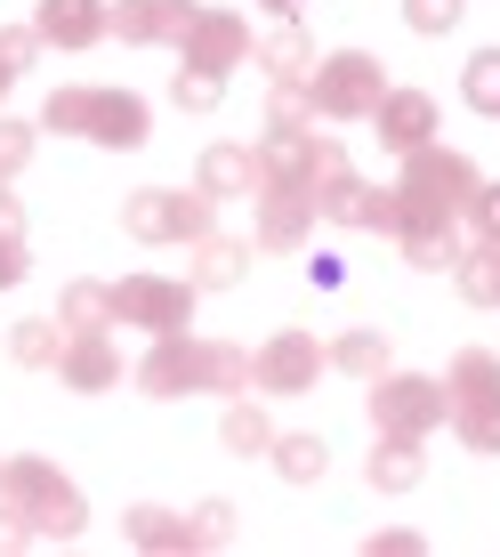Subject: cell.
I'll use <instances>...</instances> for the list:
<instances>
[{
    "label": "cell",
    "mask_w": 500,
    "mask_h": 557,
    "mask_svg": "<svg viewBox=\"0 0 500 557\" xmlns=\"http://www.w3.org/2000/svg\"><path fill=\"white\" fill-rule=\"evenodd\" d=\"M476 162L468 153H452V146H420V153H403V178H396V202H403V226H460L468 219V202H476ZM396 226V235H403Z\"/></svg>",
    "instance_id": "cell-1"
},
{
    "label": "cell",
    "mask_w": 500,
    "mask_h": 557,
    "mask_svg": "<svg viewBox=\"0 0 500 557\" xmlns=\"http://www.w3.org/2000/svg\"><path fill=\"white\" fill-rule=\"evenodd\" d=\"M0 502H16V509H25V525L41 533V542H73V533L89 525L82 485H73V476H57L49 460H33V453L0 460Z\"/></svg>",
    "instance_id": "cell-2"
},
{
    "label": "cell",
    "mask_w": 500,
    "mask_h": 557,
    "mask_svg": "<svg viewBox=\"0 0 500 557\" xmlns=\"http://www.w3.org/2000/svg\"><path fill=\"white\" fill-rule=\"evenodd\" d=\"M307 89H315V113H323V122H372L379 98H388V73H379L372 49H332V57H315Z\"/></svg>",
    "instance_id": "cell-3"
},
{
    "label": "cell",
    "mask_w": 500,
    "mask_h": 557,
    "mask_svg": "<svg viewBox=\"0 0 500 557\" xmlns=\"http://www.w3.org/2000/svg\"><path fill=\"white\" fill-rule=\"evenodd\" d=\"M210 210L218 202H210L202 186L195 195H186V186H138V195L122 202V235L129 243H202L210 226H218Z\"/></svg>",
    "instance_id": "cell-4"
},
{
    "label": "cell",
    "mask_w": 500,
    "mask_h": 557,
    "mask_svg": "<svg viewBox=\"0 0 500 557\" xmlns=\"http://www.w3.org/2000/svg\"><path fill=\"white\" fill-rule=\"evenodd\" d=\"M445 420H452V388L445 380H428V372H379L372 380V429L420 436V445H428Z\"/></svg>",
    "instance_id": "cell-5"
},
{
    "label": "cell",
    "mask_w": 500,
    "mask_h": 557,
    "mask_svg": "<svg viewBox=\"0 0 500 557\" xmlns=\"http://www.w3.org/2000/svg\"><path fill=\"white\" fill-rule=\"evenodd\" d=\"M348 170L339 138H315V129H266L259 146V186H291V195H315Z\"/></svg>",
    "instance_id": "cell-6"
},
{
    "label": "cell",
    "mask_w": 500,
    "mask_h": 557,
    "mask_svg": "<svg viewBox=\"0 0 500 557\" xmlns=\"http://www.w3.org/2000/svg\"><path fill=\"white\" fill-rule=\"evenodd\" d=\"M113 323H138V332H186L195 323V283L178 275H122L113 283Z\"/></svg>",
    "instance_id": "cell-7"
},
{
    "label": "cell",
    "mask_w": 500,
    "mask_h": 557,
    "mask_svg": "<svg viewBox=\"0 0 500 557\" xmlns=\"http://www.w3.org/2000/svg\"><path fill=\"white\" fill-rule=\"evenodd\" d=\"M323 363H332V348H323L315 332H275L259 356H250V388H266V396H307L323 380Z\"/></svg>",
    "instance_id": "cell-8"
},
{
    "label": "cell",
    "mask_w": 500,
    "mask_h": 557,
    "mask_svg": "<svg viewBox=\"0 0 500 557\" xmlns=\"http://www.w3.org/2000/svg\"><path fill=\"white\" fill-rule=\"evenodd\" d=\"M315 219L363 226V235H396V226H403V202H396V186H372V178H355V170H339L332 186H315Z\"/></svg>",
    "instance_id": "cell-9"
},
{
    "label": "cell",
    "mask_w": 500,
    "mask_h": 557,
    "mask_svg": "<svg viewBox=\"0 0 500 557\" xmlns=\"http://www.w3.org/2000/svg\"><path fill=\"white\" fill-rule=\"evenodd\" d=\"M129 380H138L146 396H162V405H170V396H202V339L162 332V339L138 356V372H129Z\"/></svg>",
    "instance_id": "cell-10"
},
{
    "label": "cell",
    "mask_w": 500,
    "mask_h": 557,
    "mask_svg": "<svg viewBox=\"0 0 500 557\" xmlns=\"http://www.w3.org/2000/svg\"><path fill=\"white\" fill-rule=\"evenodd\" d=\"M250 49L259 41H250V25L235 9H202L195 25H186V41H178V57L202 65V73H235V65H250Z\"/></svg>",
    "instance_id": "cell-11"
},
{
    "label": "cell",
    "mask_w": 500,
    "mask_h": 557,
    "mask_svg": "<svg viewBox=\"0 0 500 557\" xmlns=\"http://www.w3.org/2000/svg\"><path fill=\"white\" fill-rule=\"evenodd\" d=\"M315 235V195H291V186H259V219H250V243L259 251H307Z\"/></svg>",
    "instance_id": "cell-12"
},
{
    "label": "cell",
    "mask_w": 500,
    "mask_h": 557,
    "mask_svg": "<svg viewBox=\"0 0 500 557\" xmlns=\"http://www.w3.org/2000/svg\"><path fill=\"white\" fill-rule=\"evenodd\" d=\"M33 33L41 49H98L113 33V9L105 0H33Z\"/></svg>",
    "instance_id": "cell-13"
},
{
    "label": "cell",
    "mask_w": 500,
    "mask_h": 557,
    "mask_svg": "<svg viewBox=\"0 0 500 557\" xmlns=\"http://www.w3.org/2000/svg\"><path fill=\"white\" fill-rule=\"evenodd\" d=\"M195 16H202L195 0H122V9H113V33H122L129 49H178Z\"/></svg>",
    "instance_id": "cell-14"
},
{
    "label": "cell",
    "mask_w": 500,
    "mask_h": 557,
    "mask_svg": "<svg viewBox=\"0 0 500 557\" xmlns=\"http://www.w3.org/2000/svg\"><path fill=\"white\" fill-rule=\"evenodd\" d=\"M82 138H98V146H113V153L146 146V138H153V129H146V98H129V89H89Z\"/></svg>",
    "instance_id": "cell-15"
},
{
    "label": "cell",
    "mask_w": 500,
    "mask_h": 557,
    "mask_svg": "<svg viewBox=\"0 0 500 557\" xmlns=\"http://www.w3.org/2000/svg\"><path fill=\"white\" fill-rule=\"evenodd\" d=\"M372 122H379V146H388V153L436 146V98H428V89H388Z\"/></svg>",
    "instance_id": "cell-16"
},
{
    "label": "cell",
    "mask_w": 500,
    "mask_h": 557,
    "mask_svg": "<svg viewBox=\"0 0 500 557\" xmlns=\"http://www.w3.org/2000/svg\"><path fill=\"white\" fill-rule=\"evenodd\" d=\"M57 380H65V388H82V396L122 388V348H113L105 332H73L65 356H57Z\"/></svg>",
    "instance_id": "cell-17"
},
{
    "label": "cell",
    "mask_w": 500,
    "mask_h": 557,
    "mask_svg": "<svg viewBox=\"0 0 500 557\" xmlns=\"http://www.w3.org/2000/svg\"><path fill=\"white\" fill-rule=\"evenodd\" d=\"M242 275H250V243L242 235H218V226H210L202 243H186V283H195V292H235Z\"/></svg>",
    "instance_id": "cell-18"
},
{
    "label": "cell",
    "mask_w": 500,
    "mask_h": 557,
    "mask_svg": "<svg viewBox=\"0 0 500 557\" xmlns=\"http://www.w3.org/2000/svg\"><path fill=\"white\" fill-rule=\"evenodd\" d=\"M363 476H372L379 493H412L420 476H428V453H420V436H388V429H379V445H372V460H363Z\"/></svg>",
    "instance_id": "cell-19"
},
{
    "label": "cell",
    "mask_w": 500,
    "mask_h": 557,
    "mask_svg": "<svg viewBox=\"0 0 500 557\" xmlns=\"http://www.w3.org/2000/svg\"><path fill=\"white\" fill-rule=\"evenodd\" d=\"M250 65H266V82H307L315 73V41L283 16L275 33H259V49H250Z\"/></svg>",
    "instance_id": "cell-20"
},
{
    "label": "cell",
    "mask_w": 500,
    "mask_h": 557,
    "mask_svg": "<svg viewBox=\"0 0 500 557\" xmlns=\"http://www.w3.org/2000/svg\"><path fill=\"white\" fill-rule=\"evenodd\" d=\"M195 186H202L210 202L250 195V186H259V153H250V146H210V153H202V170H195Z\"/></svg>",
    "instance_id": "cell-21"
},
{
    "label": "cell",
    "mask_w": 500,
    "mask_h": 557,
    "mask_svg": "<svg viewBox=\"0 0 500 557\" xmlns=\"http://www.w3.org/2000/svg\"><path fill=\"white\" fill-rule=\"evenodd\" d=\"M122 533H129L138 549H153V557H186V549H195L186 517H178V509H153V502H138V509H129V517H122Z\"/></svg>",
    "instance_id": "cell-22"
},
{
    "label": "cell",
    "mask_w": 500,
    "mask_h": 557,
    "mask_svg": "<svg viewBox=\"0 0 500 557\" xmlns=\"http://www.w3.org/2000/svg\"><path fill=\"white\" fill-rule=\"evenodd\" d=\"M65 339H73V323H65V315H25V323L9 332V356H16V363H33V372H57Z\"/></svg>",
    "instance_id": "cell-23"
},
{
    "label": "cell",
    "mask_w": 500,
    "mask_h": 557,
    "mask_svg": "<svg viewBox=\"0 0 500 557\" xmlns=\"http://www.w3.org/2000/svg\"><path fill=\"white\" fill-rule=\"evenodd\" d=\"M403 267H420V275H452L460 267V251H468V243H460V226H403Z\"/></svg>",
    "instance_id": "cell-24"
},
{
    "label": "cell",
    "mask_w": 500,
    "mask_h": 557,
    "mask_svg": "<svg viewBox=\"0 0 500 557\" xmlns=\"http://www.w3.org/2000/svg\"><path fill=\"white\" fill-rule=\"evenodd\" d=\"M266 460H275L291 485H323V469H332V445H323L315 429H291V436H275V445H266Z\"/></svg>",
    "instance_id": "cell-25"
},
{
    "label": "cell",
    "mask_w": 500,
    "mask_h": 557,
    "mask_svg": "<svg viewBox=\"0 0 500 557\" xmlns=\"http://www.w3.org/2000/svg\"><path fill=\"white\" fill-rule=\"evenodd\" d=\"M202 388L210 396H250V348H235V339H202Z\"/></svg>",
    "instance_id": "cell-26"
},
{
    "label": "cell",
    "mask_w": 500,
    "mask_h": 557,
    "mask_svg": "<svg viewBox=\"0 0 500 557\" xmlns=\"http://www.w3.org/2000/svg\"><path fill=\"white\" fill-rule=\"evenodd\" d=\"M452 283H460L468 307H500V243H468L460 267H452Z\"/></svg>",
    "instance_id": "cell-27"
},
{
    "label": "cell",
    "mask_w": 500,
    "mask_h": 557,
    "mask_svg": "<svg viewBox=\"0 0 500 557\" xmlns=\"http://www.w3.org/2000/svg\"><path fill=\"white\" fill-rule=\"evenodd\" d=\"M445 388H452V412L476 405V396H492V388H500V356H492V348H460L452 372H445Z\"/></svg>",
    "instance_id": "cell-28"
},
{
    "label": "cell",
    "mask_w": 500,
    "mask_h": 557,
    "mask_svg": "<svg viewBox=\"0 0 500 557\" xmlns=\"http://www.w3.org/2000/svg\"><path fill=\"white\" fill-rule=\"evenodd\" d=\"M218 436H226V453H266L275 445V420H266L259 405H250V396H235V405H226V420H218Z\"/></svg>",
    "instance_id": "cell-29"
},
{
    "label": "cell",
    "mask_w": 500,
    "mask_h": 557,
    "mask_svg": "<svg viewBox=\"0 0 500 557\" xmlns=\"http://www.w3.org/2000/svg\"><path fill=\"white\" fill-rule=\"evenodd\" d=\"M57 315H65L73 332H105V323H113V283H65Z\"/></svg>",
    "instance_id": "cell-30"
},
{
    "label": "cell",
    "mask_w": 500,
    "mask_h": 557,
    "mask_svg": "<svg viewBox=\"0 0 500 557\" xmlns=\"http://www.w3.org/2000/svg\"><path fill=\"white\" fill-rule=\"evenodd\" d=\"M332 363H339V372H355V380H379V372H388V332H339L332 339Z\"/></svg>",
    "instance_id": "cell-31"
},
{
    "label": "cell",
    "mask_w": 500,
    "mask_h": 557,
    "mask_svg": "<svg viewBox=\"0 0 500 557\" xmlns=\"http://www.w3.org/2000/svg\"><path fill=\"white\" fill-rule=\"evenodd\" d=\"M323 113H315V89L307 82H275L266 89V129H315Z\"/></svg>",
    "instance_id": "cell-32"
},
{
    "label": "cell",
    "mask_w": 500,
    "mask_h": 557,
    "mask_svg": "<svg viewBox=\"0 0 500 557\" xmlns=\"http://www.w3.org/2000/svg\"><path fill=\"white\" fill-rule=\"evenodd\" d=\"M460 98H468L485 122H500V49H476L468 73H460Z\"/></svg>",
    "instance_id": "cell-33"
},
{
    "label": "cell",
    "mask_w": 500,
    "mask_h": 557,
    "mask_svg": "<svg viewBox=\"0 0 500 557\" xmlns=\"http://www.w3.org/2000/svg\"><path fill=\"white\" fill-rule=\"evenodd\" d=\"M452 429H460V445H468V453H500V388L476 396V405H460Z\"/></svg>",
    "instance_id": "cell-34"
},
{
    "label": "cell",
    "mask_w": 500,
    "mask_h": 557,
    "mask_svg": "<svg viewBox=\"0 0 500 557\" xmlns=\"http://www.w3.org/2000/svg\"><path fill=\"white\" fill-rule=\"evenodd\" d=\"M170 98H178V113H210L226 98V73H202V65H178V82H170Z\"/></svg>",
    "instance_id": "cell-35"
},
{
    "label": "cell",
    "mask_w": 500,
    "mask_h": 557,
    "mask_svg": "<svg viewBox=\"0 0 500 557\" xmlns=\"http://www.w3.org/2000/svg\"><path fill=\"white\" fill-rule=\"evenodd\" d=\"M186 533H195V549H226L235 542V502H202L186 517Z\"/></svg>",
    "instance_id": "cell-36"
},
{
    "label": "cell",
    "mask_w": 500,
    "mask_h": 557,
    "mask_svg": "<svg viewBox=\"0 0 500 557\" xmlns=\"http://www.w3.org/2000/svg\"><path fill=\"white\" fill-rule=\"evenodd\" d=\"M460 9H468V0H403V25L412 33H452Z\"/></svg>",
    "instance_id": "cell-37"
},
{
    "label": "cell",
    "mask_w": 500,
    "mask_h": 557,
    "mask_svg": "<svg viewBox=\"0 0 500 557\" xmlns=\"http://www.w3.org/2000/svg\"><path fill=\"white\" fill-rule=\"evenodd\" d=\"M25 162H33V122H9V113H0V178H16Z\"/></svg>",
    "instance_id": "cell-38"
},
{
    "label": "cell",
    "mask_w": 500,
    "mask_h": 557,
    "mask_svg": "<svg viewBox=\"0 0 500 557\" xmlns=\"http://www.w3.org/2000/svg\"><path fill=\"white\" fill-rule=\"evenodd\" d=\"M468 226H476V243H500V178H485V186H476Z\"/></svg>",
    "instance_id": "cell-39"
},
{
    "label": "cell",
    "mask_w": 500,
    "mask_h": 557,
    "mask_svg": "<svg viewBox=\"0 0 500 557\" xmlns=\"http://www.w3.org/2000/svg\"><path fill=\"white\" fill-rule=\"evenodd\" d=\"M16 549H41V533L25 525V509H16V502H0V557H16Z\"/></svg>",
    "instance_id": "cell-40"
},
{
    "label": "cell",
    "mask_w": 500,
    "mask_h": 557,
    "mask_svg": "<svg viewBox=\"0 0 500 557\" xmlns=\"http://www.w3.org/2000/svg\"><path fill=\"white\" fill-rule=\"evenodd\" d=\"M0 57H9V65L25 73L33 57H41V33H33V25H9V33H0Z\"/></svg>",
    "instance_id": "cell-41"
},
{
    "label": "cell",
    "mask_w": 500,
    "mask_h": 557,
    "mask_svg": "<svg viewBox=\"0 0 500 557\" xmlns=\"http://www.w3.org/2000/svg\"><path fill=\"white\" fill-rule=\"evenodd\" d=\"M363 549H372V557H420V549H428V542H420V533H372V542H363Z\"/></svg>",
    "instance_id": "cell-42"
},
{
    "label": "cell",
    "mask_w": 500,
    "mask_h": 557,
    "mask_svg": "<svg viewBox=\"0 0 500 557\" xmlns=\"http://www.w3.org/2000/svg\"><path fill=\"white\" fill-rule=\"evenodd\" d=\"M33 275V259H25V243H0V292H16V283Z\"/></svg>",
    "instance_id": "cell-43"
},
{
    "label": "cell",
    "mask_w": 500,
    "mask_h": 557,
    "mask_svg": "<svg viewBox=\"0 0 500 557\" xmlns=\"http://www.w3.org/2000/svg\"><path fill=\"white\" fill-rule=\"evenodd\" d=\"M0 243H25V202L0 195Z\"/></svg>",
    "instance_id": "cell-44"
},
{
    "label": "cell",
    "mask_w": 500,
    "mask_h": 557,
    "mask_svg": "<svg viewBox=\"0 0 500 557\" xmlns=\"http://www.w3.org/2000/svg\"><path fill=\"white\" fill-rule=\"evenodd\" d=\"M9 89H16V65H9V57H0V98H9Z\"/></svg>",
    "instance_id": "cell-45"
},
{
    "label": "cell",
    "mask_w": 500,
    "mask_h": 557,
    "mask_svg": "<svg viewBox=\"0 0 500 557\" xmlns=\"http://www.w3.org/2000/svg\"><path fill=\"white\" fill-rule=\"evenodd\" d=\"M266 9H275V16H291V9H299V0H266Z\"/></svg>",
    "instance_id": "cell-46"
}]
</instances>
